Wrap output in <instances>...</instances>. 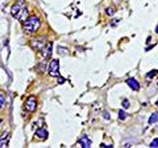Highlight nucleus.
Segmentation results:
<instances>
[{"label":"nucleus","instance_id":"obj_1","mask_svg":"<svg viewBox=\"0 0 158 148\" xmlns=\"http://www.w3.org/2000/svg\"><path fill=\"white\" fill-rule=\"evenodd\" d=\"M11 14L14 18L19 20L21 23H24L28 19V10L22 1H17L14 3L11 7Z\"/></svg>","mask_w":158,"mask_h":148},{"label":"nucleus","instance_id":"obj_2","mask_svg":"<svg viewBox=\"0 0 158 148\" xmlns=\"http://www.w3.org/2000/svg\"><path fill=\"white\" fill-rule=\"evenodd\" d=\"M24 30L28 35H32L36 33L41 27V22H40L39 18L37 17H28V19L23 23Z\"/></svg>","mask_w":158,"mask_h":148},{"label":"nucleus","instance_id":"obj_3","mask_svg":"<svg viewBox=\"0 0 158 148\" xmlns=\"http://www.w3.org/2000/svg\"><path fill=\"white\" fill-rule=\"evenodd\" d=\"M47 44V37L46 36H40L36 37L31 39V47L35 51H42V49L46 47Z\"/></svg>","mask_w":158,"mask_h":148},{"label":"nucleus","instance_id":"obj_4","mask_svg":"<svg viewBox=\"0 0 158 148\" xmlns=\"http://www.w3.org/2000/svg\"><path fill=\"white\" fill-rule=\"evenodd\" d=\"M48 74L52 77H58L59 76V61L57 59H52L49 63L48 68Z\"/></svg>","mask_w":158,"mask_h":148},{"label":"nucleus","instance_id":"obj_5","mask_svg":"<svg viewBox=\"0 0 158 148\" xmlns=\"http://www.w3.org/2000/svg\"><path fill=\"white\" fill-rule=\"evenodd\" d=\"M25 108H26V110L30 113L35 112V110H36V108H37L36 98L34 96H30L26 100V102H25Z\"/></svg>","mask_w":158,"mask_h":148},{"label":"nucleus","instance_id":"obj_6","mask_svg":"<svg viewBox=\"0 0 158 148\" xmlns=\"http://www.w3.org/2000/svg\"><path fill=\"white\" fill-rule=\"evenodd\" d=\"M52 43H48L46 44V47L42 49V54L44 59H48L52 56Z\"/></svg>","mask_w":158,"mask_h":148},{"label":"nucleus","instance_id":"obj_7","mask_svg":"<svg viewBox=\"0 0 158 148\" xmlns=\"http://www.w3.org/2000/svg\"><path fill=\"white\" fill-rule=\"evenodd\" d=\"M9 144V132L5 131L0 135V148L8 147Z\"/></svg>","mask_w":158,"mask_h":148},{"label":"nucleus","instance_id":"obj_8","mask_svg":"<svg viewBox=\"0 0 158 148\" xmlns=\"http://www.w3.org/2000/svg\"><path fill=\"white\" fill-rule=\"evenodd\" d=\"M127 84L132 89V90H135V91L139 90L140 85H139V83H138L135 78H128V79H127Z\"/></svg>","mask_w":158,"mask_h":148},{"label":"nucleus","instance_id":"obj_9","mask_svg":"<svg viewBox=\"0 0 158 148\" xmlns=\"http://www.w3.org/2000/svg\"><path fill=\"white\" fill-rule=\"evenodd\" d=\"M35 134H36V136L38 138H40V139H43V140L47 139V138H48V131H47L46 128H44V127L38 128Z\"/></svg>","mask_w":158,"mask_h":148},{"label":"nucleus","instance_id":"obj_10","mask_svg":"<svg viewBox=\"0 0 158 148\" xmlns=\"http://www.w3.org/2000/svg\"><path fill=\"white\" fill-rule=\"evenodd\" d=\"M78 142H79V144H80V146L83 148H89L92 144V141L87 137V135H83L80 139H79Z\"/></svg>","mask_w":158,"mask_h":148},{"label":"nucleus","instance_id":"obj_11","mask_svg":"<svg viewBox=\"0 0 158 148\" xmlns=\"http://www.w3.org/2000/svg\"><path fill=\"white\" fill-rule=\"evenodd\" d=\"M157 121H158V113H153L149 117V123L153 125V123H155Z\"/></svg>","mask_w":158,"mask_h":148},{"label":"nucleus","instance_id":"obj_12","mask_svg":"<svg viewBox=\"0 0 158 148\" xmlns=\"http://www.w3.org/2000/svg\"><path fill=\"white\" fill-rule=\"evenodd\" d=\"M127 117V113L125 111L123 110L118 111V118H120L121 121H125Z\"/></svg>","mask_w":158,"mask_h":148},{"label":"nucleus","instance_id":"obj_13","mask_svg":"<svg viewBox=\"0 0 158 148\" xmlns=\"http://www.w3.org/2000/svg\"><path fill=\"white\" fill-rule=\"evenodd\" d=\"M5 105V97L3 94H0V109H2Z\"/></svg>","mask_w":158,"mask_h":148},{"label":"nucleus","instance_id":"obj_14","mask_svg":"<svg viewBox=\"0 0 158 148\" xmlns=\"http://www.w3.org/2000/svg\"><path fill=\"white\" fill-rule=\"evenodd\" d=\"M122 104H123V109H128V108H130V102H128L127 99H125V100L123 101Z\"/></svg>","mask_w":158,"mask_h":148},{"label":"nucleus","instance_id":"obj_15","mask_svg":"<svg viewBox=\"0 0 158 148\" xmlns=\"http://www.w3.org/2000/svg\"><path fill=\"white\" fill-rule=\"evenodd\" d=\"M149 146L151 147V148H154V147H158V138H156V139H154L153 140L150 144H149Z\"/></svg>","mask_w":158,"mask_h":148},{"label":"nucleus","instance_id":"obj_16","mask_svg":"<svg viewBox=\"0 0 158 148\" xmlns=\"http://www.w3.org/2000/svg\"><path fill=\"white\" fill-rule=\"evenodd\" d=\"M106 13L109 15V16H113L114 13H115V10H114L113 8H107L106 9Z\"/></svg>","mask_w":158,"mask_h":148},{"label":"nucleus","instance_id":"obj_17","mask_svg":"<svg viewBox=\"0 0 158 148\" xmlns=\"http://www.w3.org/2000/svg\"><path fill=\"white\" fill-rule=\"evenodd\" d=\"M103 117L105 118L106 121H110L111 116H110V113H109L108 112H104V113H103Z\"/></svg>","mask_w":158,"mask_h":148},{"label":"nucleus","instance_id":"obj_18","mask_svg":"<svg viewBox=\"0 0 158 148\" xmlns=\"http://www.w3.org/2000/svg\"><path fill=\"white\" fill-rule=\"evenodd\" d=\"M156 74V70H152V71H150L149 73H147L146 74V77H148V78H152L153 76H154Z\"/></svg>","mask_w":158,"mask_h":148},{"label":"nucleus","instance_id":"obj_19","mask_svg":"<svg viewBox=\"0 0 158 148\" xmlns=\"http://www.w3.org/2000/svg\"><path fill=\"white\" fill-rule=\"evenodd\" d=\"M57 81H58L59 84H62V83H64V81H65V79H64L63 77H59L58 76V80Z\"/></svg>","mask_w":158,"mask_h":148},{"label":"nucleus","instance_id":"obj_20","mask_svg":"<svg viewBox=\"0 0 158 148\" xmlns=\"http://www.w3.org/2000/svg\"><path fill=\"white\" fill-rule=\"evenodd\" d=\"M152 47H154V44H152V46H150V47H146V49H145V51H150V49H151Z\"/></svg>","mask_w":158,"mask_h":148},{"label":"nucleus","instance_id":"obj_21","mask_svg":"<svg viewBox=\"0 0 158 148\" xmlns=\"http://www.w3.org/2000/svg\"><path fill=\"white\" fill-rule=\"evenodd\" d=\"M155 33L158 34V26H156V28H155Z\"/></svg>","mask_w":158,"mask_h":148},{"label":"nucleus","instance_id":"obj_22","mask_svg":"<svg viewBox=\"0 0 158 148\" xmlns=\"http://www.w3.org/2000/svg\"><path fill=\"white\" fill-rule=\"evenodd\" d=\"M156 105H157V107H158V101L156 102Z\"/></svg>","mask_w":158,"mask_h":148},{"label":"nucleus","instance_id":"obj_23","mask_svg":"<svg viewBox=\"0 0 158 148\" xmlns=\"http://www.w3.org/2000/svg\"><path fill=\"white\" fill-rule=\"evenodd\" d=\"M1 121H2V120H1V118H0V123H1Z\"/></svg>","mask_w":158,"mask_h":148}]
</instances>
